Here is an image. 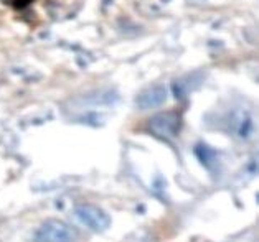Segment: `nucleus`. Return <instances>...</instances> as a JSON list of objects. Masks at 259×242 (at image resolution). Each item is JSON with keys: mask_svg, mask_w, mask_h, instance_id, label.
<instances>
[{"mask_svg": "<svg viewBox=\"0 0 259 242\" xmlns=\"http://www.w3.org/2000/svg\"><path fill=\"white\" fill-rule=\"evenodd\" d=\"M200 79H197V76H188V78H182L179 81L174 82V91L177 98H185L188 92H192V89L198 86Z\"/></svg>", "mask_w": 259, "mask_h": 242, "instance_id": "39448f33", "label": "nucleus"}, {"mask_svg": "<svg viewBox=\"0 0 259 242\" xmlns=\"http://www.w3.org/2000/svg\"><path fill=\"white\" fill-rule=\"evenodd\" d=\"M73 216L76 221L94 232H104L111 227V216L98 206L78 205L73 209Z\"/></svg>", "mask_w": 259, "mask_h": 242, "instance_id": "f03ea898", "label": "nucleus"}, {"mask_svg": "<svg viewBox=\"0 0 259 242\" xmlns=\"http://www.w3.org/2000/svg\"><path fill=\"white\" fill-rule=\"evenodd\" d=\"M79 237L73 226L58 219H47L33 234L31 242H76Z\"/></svg>", "mask_w": 259, "mask_h": 242, "instance_id": "f257e3e1", "label": "nucleus"}, {"mask_svg": "<svg viewBox=\"0 0 259 242\" xmlns=\"http://www.w3.org/2000/svg\"><path fill=\"white\" fill-rule=\"evenodd\" d=\"M31 0H15V7H27Z\"/></svg>", "mask_w": 259, "mask_h": 242, "instance_id": "423d86ee", "label": "nucleus"}, {"mask_svg": "<svg viewBox=\"0 0 259 242\" xmlns=\"http://www.w3.org/2000/svg\"><path fill=\"white\" fill-rule=\"evenodd\" d=\"M182 116L177 111L157 114L149 120V130L162 140H172L179 135Z\"/></svg>", "mask_w": 259, "mask_h": 242, "instance_id": "7ed1b4c3", "label": "nucleus"}, {"mask_svg": "<svg viewBox=\"0 0 259 242\" xmlns=\"http://www.w3.org/2000/svg\"><path fill=\"white\" fill-rule=\"evenodd\" d=\"M165 101H167V89L163 86H154L139 94L136 103L139 109H152V107L162 106Z\"/></svg>", "mask_w": 259, "mask_h": 242, "instance_id": "20e7f679", "label": "nucleus"}]
</instances>
